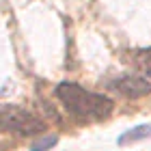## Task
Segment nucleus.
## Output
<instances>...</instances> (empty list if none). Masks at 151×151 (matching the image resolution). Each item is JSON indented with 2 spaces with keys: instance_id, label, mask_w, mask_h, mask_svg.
I'll return each instance as SVG.
<instances>
[{
  "instance_id": "obj_5",
  "label": "nucleus",
  "mask_w": 151,
  "mask_h": 151,
  "mask_svg": "<svg viewBox=\"0 0 151 151\" xmlns=\"http://www.w3.org/2000/svg\"><path fill=\"white\" fill-rule=\"evenodd\" d=\"M132 60H134V65L138 67V69H140L142 73L151 76V47H147V50H138V52H134Z\"/></svg>"
},
{
  "instance_id": "obj_1",
  "label": "nucleus",
  "mask_w": 151,
  "mask_h": 151,
  "mask_svg": "<svg viewBox=\"0 0 151 151\" xmlns=\"http://www.w3.org/2000/svg\"><path fill=\"white\" fill-rule=\"evenodd\" d=\"M54 93H56L60 104L73 116H80V119H104L112 112L110 97L88 91V88L73 84V82H60Z\"/></svg>"
},
{
  "instance_id": "obj_4",
  "label": "nucleus",
  "mask_w": 151,
  "mask_h": 151,
  "mask_svg": "<svg viewBox=\"0 0 151 151\" xmlns=\"http://www.w3.org/2000/svg\"><path fill=\"white\" fill-rule=\"evenodd\" d=\"M151 138V123H142L132 129H127L125 134L119 136V145H127V142H136V140H147Z\"/></svg>"
},
{
  "instance_id": "obj_3",
  "label": "nucleus",
  "mask_w": 151,
  "mask_h": 151,
  "mask_svg": "<svg viewBox=\"0 0 151 151\" xmlns=\"http://www.w3.org/2000/svg\"><path fill=\"white\" fill-rule=\"evenodd\" d=\"M112 86L129 99H138L151 93V82L142 76H123V78L112 82Z\"/></svg>"
},
{
  "instance_id": "obj_6",
  "label": "nucleus",
  "mask_w": 151,
  "mask_h": 151,
  "mask_svg": "<svg viewBox=\"0 0 151 151\" xmlns=\"http://www.w3.org/2000/svg\"><path fill=\"white\" fill-rule=\"evenodd\" d=\"M56 136H45V138H39V140H35L30 145V151H47V149H52L54 145H56Z\"/></svg>"
},
{
  "instance_id": "obj_2",
  "label": "nucleus",
  "mask_w": 151,
  "mask_h": 151,
  "mask_svg": "<svg viewBox=\"0 0 151 151\" xmlns=\"http://www.w3.org/2000/svg\"><path fill=\"white\" fill-rule=\"evenodd\" d=\"M0 127L19 136H35L45 129V121L17 104H0Z\"/></svg>"
}]
</instances>
